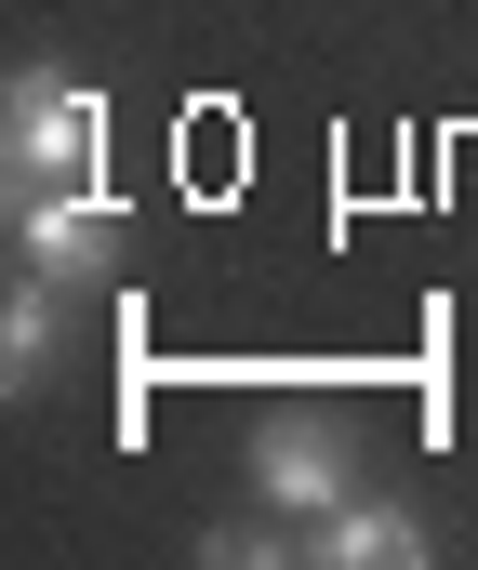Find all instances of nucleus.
<instances>
[{
	"label": "nucleus",
	"mask_w": 478,
	"mask_h": 570,
	"mask_svg": "<svg viewBox=\"0 0 478 570\" xmlns=\"http://www.w3.org/2000/svg\"><path fill=\"white\" fill-rule=\"evenodd\" d=\"M13 239H27V266L94 279V266L120 253V186H107V173H94V186H27V199H13Z\"/></svg>",
	"instance_id": "7ed1b4c3"
},
{
	"label": "nucleus",
	"mask_w": 478,
	"mask_h": 570,
	"mask_svg": "<svg viewBox=\"0 0 478 570\" xmlns=\"http://www.w3.org/2000/svg\"><path fill=\"white\" fill-rule=\"evenodd\" d=\"M253 491H266L280 518H332V504L359 491V438L332 425V412H266V425H253Z\"/></svg>",
	"instance_id": "f03ea898"
},
{
	"label": "nucleus",
	"mask_w": 478,
	"mask_h": 570,
	"mask_svg": "<svg viewBox=\"0 0 478 570\" xmlns=\"http://www.w3.org/2000/svg\"><path fill=\"white\" fill-rule=\"evenodd\" d=\"M53 332H67V318H53V266H27V292L0 305V372H13V399L53 372Z\"/></svg>",
	"instance_id": "39448f33"
},
{
	"label": "nucleus",
	"mask_w": 478,
	"mask_h": 570,
	"mask_svg": "<svg viewBox=\"0 0 478 570\" xmlns=\"http://www.w3.org/2000/svg\"><path fill=\"white\" fill-rule=\"evenodd\" d=\"M94 159H107V107L80 80H53V67H13V94H0V173H13V199L27 186H94Z\"/></svg>",
	"instance_id": "f257e3e1"
},
{
	"label": "nucleus",
	"mask_w": 478,
	"mask_h": 570,
	"mask_svg": "<svg viewBox=\"0 0 478 570\" xmlns=\"http://www.w3.org/2000/svg\"><path fill=\"white\" fill-rule=\"evenodd\" d=\"M306 558L319 570H426V518L399 491H345L332 518H306Z\"/></svg>",
	"instance_id": "20e7f679"
}]
</instances>
